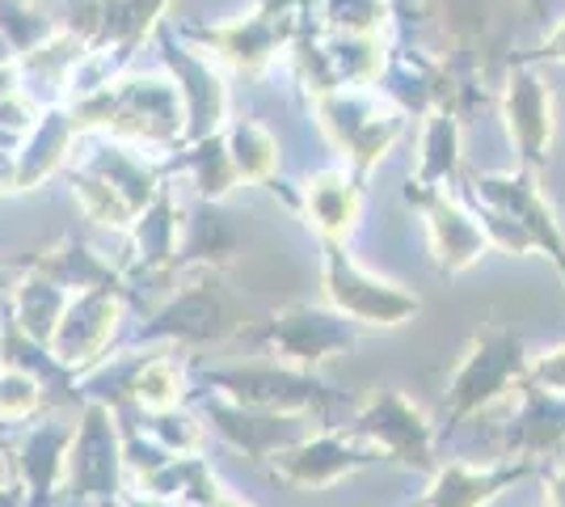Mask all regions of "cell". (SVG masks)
<instances>
[{
	"label": "cell",
	"mask_w": 565,
	"mask_h": 507,
	"mask_svg": "<svg viewBox=\"0 0 565 507\" xmlns=\"http://www.w3.org/2000/svg\"><path fill=\"white\" fill-rule=\"evenodd\" d=\"M122 444L118 419L102 402H81V423L72 432L68 461H64V499L76 504H115L122 499Z\"/></svg>",
	"instance_id": "1"
},
{
	"label": "cell",
	"mask_w": 565,
	"mask_h": 507,
	"mask_svg": "<svg viewBox=\"0 0 565 507\" xmlns=\"http://www.w3.org/2000/svg\"><path fill=\"white\" fill-rule=\"evenodd\" d=\"M118 330H122V292L115 288H85L72 292L64 317L51 335V356L60 363H68L81 377L85 368H94L97 360L110 356Z\"/></svg>",
	"instance_id": "2"
},
{
	"label": "cell",
	"mask_w": 565,
	"mask_h": 507,
	"mask_svg": "<svg viewBox=\"0 0 565 507\" xmlns=\"http://www.w3.org/2000/svg\"><path fill=\"white\" fill-rule=\"evenodd\" d=\"M76 423L60 419L55 411L34 414L22 423V435L13 440L18 483L25 490V507H55L64 499V461Z\"/></svg>",
	"instance_id": "3"
},
{
	"label": "cell",
	"mask_w": 565,
	"mask_h": 507,
	"mask_svg": "<svg viewBox=\"0 0 565 507\" xmlns=\"http://www.w3.org/2000/svg\"><path fill=\"white\" fill-rule=\"evenodd\" d=\"M233 330V309H228V292L215 279H203L194 288L178 292L169 305L143 317L136 330V342H173V338H220Z\"/></svg>",
	"instance_id": "4"
},
{
	"label": "cell",
	"mask_w": 565,
	"mask_h": 507,
	"mask_svg": "<svg viewBox=\"0 0 565 507\" xmlns=\"http://www.w3.org/2000/svg\"><path fill=\"white\" fill-rule=\"evenodd\" d=\"M68 288H60L55 279L39 275V271H25L13 288H4V317L34 342H51L64 305H68Z\"/></svg>",
	"instance_id": "5"
},
{
	"label": "cell",
	"mask_w": 565,
	"mask_h": 507,
	"mask_svg": "<svg viewBox=\"0 0 565 507\" xmlns=\"http://www.w3.org/2000/svg\"><path fill=\"white\" fill-rule=\"evenodd\" d=\"M30 271H39V275H47V279H55L60 288L68 292H85V288H115L122 292V300L131 296V292L122 288V279H118V271L102 254H94L89 245L81 242H68L60 245V250H51V254H43V258H34L30 263Z\"/></svg>",
	"instance_id": "6"
},
{
	"label": "cell",
	"mask_w": 565,
	"mask_h": 507,
	"mask_svg": "<svg viewBox=\"0 0 565 507\" xmlns=\"http://www.w3.org/2000/svg\"><path fill=\"white\" fill-rule=\"evenodd\" d=\"M72 131H76V123L68 115H60V110L43 115L39 127H30V145L18 152V191L43 182L51 169L64 161V152L72 145Z\"/></svg>",
	"instance_id": "7"
},
{
	"label": "cell",
	"mask_w": 565,
	"mask_h": 507,
	"mask_svg": "<svg viewBox=\"0 0 565 507\" xmlns=\"http://www.w3.org/2000/svg\"><path fill=\"white\" fill-rule=\"evenodd\" d=\"M131 242H136V263L143 271H157V266H166L173 258V242H178V220H173V208H169V199H152L148 208H140L136 216H131Z\"/></svg>",
	"instance_id": "8"
},
{
	"label": "cell",
	"mask_w": 565,
	"mask_h": 507,
	"mask_svg": "<svg viewBox=\"0 0 565 507\" xmlns=\"http://www.w3.org/2000/svg\"><path fill=\"white\" fill-rule=\"evenodd\" d=\"M182 402V372L166 356H143L131 377V406L136 411H169Z\"/></svg>",
	"instance_id": "9"
},
{
	"label": "cell",
	"mask_w": 565,
	"mask_h": 507,
	"mask_svg": "<svg viewBox=\"0 0 565 507\" xmlns=\"http://www.w3.org/2000/svg\"><path fill=\"white\" fill-rule=\"evenodd\" d=\"M34 414H43V385L22 368L0 363V432L22 427Z\"/></svg>",
	"instance_id": "10"
},
{
	"label": "cell",
	"mask_w": 565,
	"mask_h": 507,
	"mask_svg": "<svg viewBox=\"0 0 565 507\" xmlns=\"http://www.w3.org/2000/svg\"><path fill=\"white\" fill-rule=\"evenodd\" d=\"M228 161H233L241 173L258 178V173H266V166H270V140L262 136L258 127H236V145Z\"/></svg>",
	"instance_id": "11"
},
{
	"label": "cell",
	"mask_w": 565,
	"mask_h": 507,
	"mask_svg": "<svg viewBox=\"0 0 565 507\" xmlns=\"http://www.w3.org/2000/svg\"><path fill=\"white\" fill-rule=\"evenodd\" d=\"M0 483H18V461H13V435L0 432Z\"/></svg>",
	"instance_id": "12"
},
{
	"label": "cell",
	"mask_w": 565,
	"mask_h": 507,
	"mask_svg": "<svg viewBox=\"0 0 565 507\" xmlns=\"http://www.w3.org/2000/svg\"><path fill=\"white\" fill-rule=\"evenodd\" d=\"M0 507H25L22 483H0Z\"/></svg>",
	"instance_id": "13"
},
{
	"label": "cell",
	"mask_w": 565,
	"mask_h": 507,
	"mask_svg": "<svg viewBox=\"0 0 565 507\" xmlns=\"http://www.w3.org/2000/svg\"><path fill=\"white\" fill-rule=\"evenodd\" d=\"M203 507H236V504H220V499H212V504H203Z\"/></svg>",
	"instance_id": "14"
}]
</instances>
